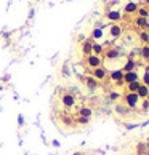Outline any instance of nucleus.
<instances>
[{
    "label": "nucleus",
    "mask_w": 149,
    "mask_h": 155,
    "mask_svg": "<svg viewBox=\"0 0 149 155\" xmlns=\"http://www.w3.org/2000/svg\"><path fill=\"white\" fill-rule=\"evenodd\" d=\"M140 39L143 40V42L146 43V45L149 43V35H148V32H140Z\"/></svg>",
    "instance_id": "29"
},
{
    "label": "nucleus",
    "mask_w": 149,
    "mask_h": 155,
    "mask_svg": "<svg viewBox=\"0 0 149 155\" xmlns=\"http://www.w3.org/2000/svg\"><path fill=\"white\" fill-rule=\"evenodd\" d=\"M58 119L61 123H64L66 126H76V117H72L69 112H66V110H63V112H58Z\"/></svg>",
    "instance_id": "3"
},
{
    "label": "nucleus",
    "mask_w": 149,
    "mask_h": 155,
    "mask_svg": "<svg viewBox=\"0 0 149 155\" xmlns=\"http://www.w3.org/2000/svg\"><path fill=\"white\" fill-rule=\"evenodd\" d=\"M106 18L109 19V21H112V22H117V21L122 19V13L117 11V10H111V11L106 13Z\"/></svg>",
    "instance_id": "14"
},
{
    "label": "nucleus",
    "mask_w": 149,
    "mask_h": 155,
    "mask_svg": "<svg viewBox=\"0 0 149 155\" xmlns=\"http://www.w3.org/2000/svg\"><path fill=\"white\" fill-rule=\"evenodd\" d=\"M74 155H82V154H74Z\"/></svg>",
    "instance_id": "32"
},
{
    "label": "nucleus",
    "mask_w": 149,
    "mask_h": 155,
    "mask_svg": "<svg viewBox=\"0 0 149 155\" xmlns=\"http://www.w3.org/2000/svg\"><path fill=\"white\" fill-rule=\"evenodd\" d=\"M83 82H85V85H87V88L88 90H91V91H93V90H96L98 88V85H100V82H98L96 79H93V77H85V79H83Z\"/></svg>",
    "instance_id": "13"
},
{
    "label": "nucleus",
    "mask_w": 149,
    "mask_h": 155,
    "mask_svg": "<svg viewBox=\"0 0 149 155\" xmlns=\"http://www.w3.org/2000/svg\"><path fill=\"white\" fill-rule=\"evenodd\" d=\"M77 115L87 117V119L91 120V117H93V109L88 107V106H82V107H79V109H77Z\"/></svg>",
    "instance_id": "11"
},
{
    "label": "nucleus",
    "mask_w": 149,
    "mask_h": 155,
    "mask_svg": "<svg viewBox=\"0 0 149 155\" xmlns=\"http://www.w3.org/2000/svg\"><path fill=\"white\" fill-rule=\"evenodd\" d=\"M85 64L90 67V69H96V67H101L103 66V59L101 56H96V55H90V56H85Z\"/></svg>",
    "instance_id": "4"
},
{
    "label": "nucleus",
    "mask_w": 149,
    "mask_h": 155,
    "mask_svg": "<svg viewBox=\"0 0 149 155\" xmlns=\"http://www.w3.org/2000/svg\"><path fill=\"white\" fill-rule=\"evenodd\" d=\"M140 80V74L136 70H130V72H124V83L128 85V83H133Z\"/></svg>",
    "instance_id": "6"
},
{
    "label": "nucleus",
    "mask_w": 149,
    "mask_h": 155,
    "mask_svg": "<svg viewBox=\"0 0 149 155\" xmlns=\"http://www.w3.org/2000/svg\"><path fill=\"white\" fill-rule=\"evenodd\" d=\"M91 77H93V79H96L98 82H104V80L107 79V70L104 69L103 66L96 67V69H93V72H91Z\"/></svg>",
    "instance_id": "5"
},
{
    "label": "nucleus",
    "mask_w": 149,
    "mask_h": 155,
    "mask_svg": "<svg viewBox=\"0 0 149 155\" xmlns=\"http://www.w3.org/2000/svg\"><path fill=\"white\" fill-rule=\"evenodd\" d=\"M143 85H146V86H149V74L148 72H144L143 75H141V80H140Z\"/></svg>",
    "instance_id": "27"
},
{
    "label": "nucleus",
    "mask_w": 149,
    "mask_h": 155,
    "mask_svg": "<svg viewBox=\"0 0 149 155\" xmlns=\"http://www.w3.org/2000/svg\"><path fill=\"white\" fill-rule=\"evenodd\" d=\"M144 72L149 74V64H144Z\"/></svg>",
    "instance_id": "31"
},
{
    "label": "nucleus",
    "mask_w": 149,
    "mask_h": 155,
    "mask_svg": "<svg viewBox=\"0 0 149 155\" xmlns=\"http://www.w3.org/2000/svg\"><path fill=\"white\" fill-rule=\"evenodd\" d=\"M140 58L144 61H149V45H144L140 48Z\"/></svg>",
    "instance_id": "20"
},
{
    "label": "nucleus",
    "mask_w": 149,
    "mask_h": 155,
    "mask_svg": "<svg viewBox=\"0 0 149 155\" xmlns=\"http://www.w3.org/2000/svg\"><path fill=\"white\" fill-rule=\"evenodd\" d=\"M120 94L117 93V91H111L109 93V101H117V99H120Z\"/></svg>",
    "instance_id": "28"
},
{
    "label": "nucleus",
    "mask_w": 149,
    "mask_h": 155,
    "mask_svg": "<svg viewBox=\"0 0 149 155\" xmlns=\"http://www.w3.org/2000/svg\"><path fill=\"white\" fill-rule=\"evenodd\" d=\"M120 99H122V102H124L130 110L138 109V107H140V101H141V99L138 97L136 93H128V91H125L124 94H122Z\"/></svg>",
    "instance_id": "2"
},
{
    "label": "nucleus",
    "mask_w": 149,
    "mask_h": 155,
    "mask_svg": "<svg viewBox=\"0 0 149 155\" xmlns=\"http://www.w3.org/2000/svg\"><path fill=\"white\" fill-rule=\"evenodd\" d=\"M138 16H140V18H149V11H148V8H144V6H138Z\"/></svg>",
    "instance_id": "24"
},
{
    "label": "nucleus",
    "mask_w": 149,
    "mask_h": 155,
    "mask_svg": "<svg viewBox=\"0 0 149 155\" xmlns=\"http://www.w3.org/2000/svg\"><path fill=\"white\" fill-rule=\"evenodd\" d=\"M109 35L112 37V39H119V37L122 35V27H120V24H117V22L111 24V27H109Z\"/></svg>",
    "instance_id": "12"
},
{
    "label": "nucleus",
    "mask_w": 149,
    "mask_h": 155,
    "mask_svg": "<svg viewBox=\"0 0 149 155\" xmlns=\"http://www.w3.org/2000/svg\"><path fill=\"white\" fill-rule=\"evenodd\" d=\"M104 53V48H103V45H100V43H93V55H96V56H101Z\"/></svg>",
    "instance_id": "23"
},
{
    "label": "nucleus",
    "mask_w": 149,
    "mask_h": 155,
    "mask_svg": "<svg viewBox=\"0 0 149 155\" xmlns=\"http://www.w3.org/2000/svg\"><path fill=\"white\" fill-rule=\"evenodd\" d=\"M148 35H149V27H148Z\"/></svg>",
    "instance_id": "33"
},
{
    "label": "nucleus",
    "mask_w": 149,
    "mask_h": 155,
    "mask_svg": "<svg viewBox=\"0 0 149 155\" xmlns=\"http://www.w3.org/2000/svg\"><path fill=\"white\" fill-rule=\"evenodd\" d=\"M82 55H83V58L93 55V42L90 39H85L82 42Z\"/></svg>",
    "instance_id": "7"
},
{
    "label": "nucleus",
    "mask_w": 149,
    "mask_h": 155,
    "mask_svg": "<svg viewBox=\"0 0 149 155\" xmlns=\"http://www.w3.org/2000/svg\"><path fill=\"white\" fill-rule=\"evenodd\" d=\"M103 56L106 59H117V58H120V56H122V51L119 48H107V50H104Z\"/></svg>",
    "instance_id": "8"
},
{
    "label": "nucleus",
    "mask_w": 149,
    "mask_h": 155,
    "mask_svg": "<svg viewBox=\"0 0 149 155\" xmlns=\"http://www.w3.org/2000/svg\"><path fill=\"white\" fill-rule=\"evenodd\" d=\"M136 152H138V155H144L146 152H149V144L148 142H140L136 146Z\"/></svg>",
    "instance_id": "19"
},
{
    "label": "nucleus",
    "mask_w": 149,
    "mask_h": 155,
    "mask_svg": "<svg viewBox=\"0 0 149 155\" xmlns=\"http://www.w3.org/2000/svg\"><path fill=\"white\" fill-rule=\"evenodd\" d=\"M59 104L64 110H69V109H74L77 106V99L71 91H61L59 93Z\"/></svg>",
    "instance_id": "1"
},
{
    "label": "nucleus",
    "mask_w": 149,
    "mask_h": 155,
    "mask_svg": "<svg viewBox=\"0 0 149 155\" xmlns=\"http://www.w3.org/2000/svg\"><path fill=\"white\" fill-rule=\"evenodd\" d=\"M136 94H138V97H140V99H148V94H149V86H146V85H143V83H141V85H140V88L136 90Z\"/></svg>",
    "instance_id": "15"
},
{
    "label": "nucleus",
    "mask_w": 149,
    "mask_h": 155,
    "mask_svg": "<svg viewBox=\"0 0 149 155\" xmlns=\"http://www.w3.org/2000/svg\"><path fill=\"white\" fill-rule=\"evenodd\" d=\"M140 85H141L140 80H138V82H133V83H128V85H127V91L128 93H136V90L140 88Z\"/></svg>",
    "instance_id": "21"
},
{
    "label": "nucleus",
    "mask_w": 149,
    "mask_h": 155,
    "mask_svg": "<svg viewBox=\"0 0 149 155\" xmlns=\"http://www.w3.org/2000/svg\"><path fill=\"white\" fill-rule=\"evenodd\" d=\"M103 35H104V32H103V29H100V27L93 29V32H91V39H95V40L103 39Z\"/></svg>",
    "instance_id": "22"
},
{
    "label": "nucleus",
    "mask_w": 149,
    "mask_h": 155,
    "mask_svg": "<svg viewBox=\"0 0 149 155\" xmlns=\"http://www.w3.org/2000/svg\"><path fill=\"white\" fill-rule=\"evenodd\" d=\"M140 107H141V112H149V101L148 99H141L140 101Z\"/></svg>",
    "instance_id": "25"
},
{
    "label": "nucleus",
    "mask_w": 149,
    "mask_h": 155,
    "mask_svg": "<svg viewBox=\"0 0 149 155\" xmlns=\"http://www.w3.org/2000/svg\"><path fill=\"white\" fill-rule=\"evenodd\" d=\"M107 79L111 80V82H120V80H124V70H112V72H107Z\"/></svg>",
    "instance_id": "10"
},
{
    "label": "nucleus",
    "mask_w": 149,
    "mask_h": 155,
    "mask_svg": "<svg viewBox=\"0 0 149 155\" xmlns=\"http://www.w3.org/2000/svg\"><path fill=\"white\" fill-rule=\"evenodd\" d=\"M124 11L127 13V15H131V13H136V11H138V3H135V2H128L127 5H125Z\"/></svg>",
    "instance_id": "16"
},
{
    "label": "nucleus",
    "mask_w": 149,
    "mask_h": 155,
    "mask_svg": "<svg viewBox=\"0 0 149 155\" xmlns=\"http://www.w3.org/2000/svg\"><path fill=\"white\" fill-rule=\"evenodd\" d=\"M63 74H66L64 77H69V69H67V66H63Z\"/></svg>",
    "instance_id": "30"
},
{
    "label": "nucleus",
    "mask_w": 149,
    "mask_h": 155,
    "mask_svg": "<svg viewBox=\"0 0 149 155\" xmlns=\"http://www.w3.org/2000/svg\"><path fill=\"white\" fill-rule=\"evenodd\" d=\"M148 101H149V94H148Z\"/></svg>",
    "instance_id": "34"
},
{
    "label": "nucleus",
    "mask_w": 149,
    "mask_h": 155,
    "mask_svg": "<svg viewBox=\"0 0 149 155\" xmlns=\"http://www.w3.org/2000/svg\"><path fill=\"white\" fill-rule=\"evenodd\" d=\"M76 123H77V125H88V123H90V119L77 115V117H76Z\"/></svg>",
    "instance_id": "26"
},
{
    "label": "nucleus",
    "mask_w": 149,
    "mask_h": 155,
    "mask_svg": "<svg viewBox=\"0 0 149 155\" xmlns=\"http://www.w3.org/2000/svg\"><path fill=\"white\" fill-rule=\"evenodd\" d=\"M114 112H116L117 115H120V117H127V115H130L131 110L128 109V107L125 106L124 102H117L116 107H114Z\"/></svg>",
    "instance_id": "9"
},
{
    "label": "nucleus",
    "mask_w": 149,
    "mask_h": 155,
    "mask_svg": "<svg viewBox=\"0 0 149 155\" xmlns=\"http://www.w3.org/2000/svg\"><path fill=\"white\" fill-rule=\"evenodd\" d=\"M136 66H138L136 61H133V59H128V61L125 62V66H124V69H122V70H124V72H130V70H135V69H136Z\"/></svg>",
    "instance_id": "18"
},
{
    "label": "nucleus",
    "mask_w": 149,
    "mask_h": 155,
    "mask_svg": "<svg viewBox=\"0 0 149 155\" xmlns=\"http://www.w3.org/2000/svg\"><path fill=\"white\" fill-rule=\"evenodd\" d=\"M135 26H136V27H141V29H148L149 22H148L146 18H140V16H138V18L135 19Z\"/></svg>",
    "instance_id": "17"
}]
</instances>
